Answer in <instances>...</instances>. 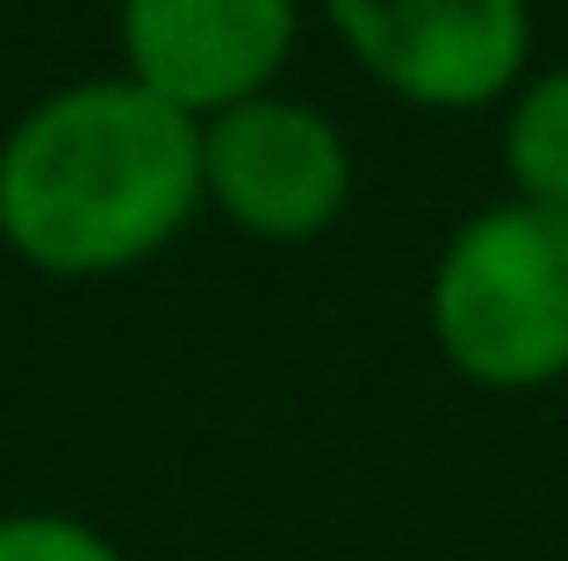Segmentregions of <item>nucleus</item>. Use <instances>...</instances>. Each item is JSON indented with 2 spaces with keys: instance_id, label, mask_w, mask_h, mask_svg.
Segmentation results:
<instances>
[{
  "instance_id": "nucleus-1",
  "label": "nucleus",
  "mask_w": 568,
  "mask_h": 561,
  "mask_svg": "<svg viewBox=\"0 0 568 561\" xmlns=\"http://www.w3.org/2000/svg\"><path fill=\"white\" fill-rule=\"evenodd\" d=\"M202 202V123L138 80L51 94L0 144V238L43 274H123Z\"/></svg>"
},
{
  "instance_id": "nucleus-6",
  "label": "nucleus",
  "mask_w": 568,
  "mask_h": 561,
  "mask_svg": "<svg viewBox=\"0 0 568 561\" xmlns=\"http://www.w3.org/2000/svg\"><path fill=\"white\" fill-rule=\"evenodd\" d=\"M504 166L518 181V202L568 216V65L518 86L504 115Z\"/></svg>"
},
{
  "instance_id": "nucleus-5",
  "label": "nucleus",
  "mask_w": 568,
  "mask_h": 561,
  "mask_svg": "<svg viewBox=\"0 0 568 561\" xmlns=\"http://www.w3.org/2000/svg\"><path fill=\"white\" fill-rule=\"evenodd\" d=\"M295 43V0H123L130 80L181 115L260 101Z\"/></svg>"
},
{
  "instance_id": "nucleus-3",
  "label": "nucleus",
  "mask_w": 568,
  "mask_h": 561,
  "mask_svg": "<svg viewBox=\"0 0 568 561\" xmlns=\"http://www.w3.org/2000/svg\"><path fill=\"white\" fill-rule=\"evenodd\" d=\"M202 195L252 238H317L353 195V152L332 115L303 101H237L202 123Z\"/></svg>"
},
{
  "instance_id": "nucleus-4",
  "label": "nucleus",
  "mask_w": 568,
  "mask_h": 561,
  "mask_svg": "<svg viewBox=\"0 0 568 561\" xmlns=\"http://www.w3.org/2000/svg\"><path fill=\"white\" fill-rule=\"evenodd\" d=\"M346 51L417 109H483L526 72V0H324Z\"/></svg>"
},
{
  "instance_id": "nucleus-2",
  "label": "nucleus",
  "mask_w": 568,
  "mask_h": 561,
  "mask_svg": "<svg viewBox=\"0 0 568 561\" xmlns=\"http://www.w3.org/2000/svg\"><path fill=\"white\" fill-rule=\"evenodd\" d=\"M432 338L483 389H547L568 375V216L497 202L432 267Z\"/></svg>"
},
{
  "instance_id": "nucleus-7",
  "label": "nucleus",
  "mask_w": 568,
  "mask_h": 561,
  "mask_svg": "<svg viewBox=\"0 0 568 561\" xmlns=\"http://www.w3.org/2000/svg\"><path fill=\"white\" fill-rule=\"evenodd\" d=\"M0 561H123V548L58 511H14L0 519Z\"/></svg>"
}]
</instances>
